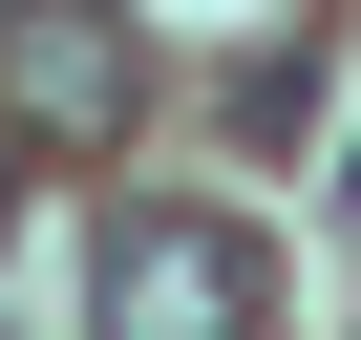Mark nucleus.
Returning a JSON list of instances; mask_svg holds the SVG:
<instances>
[{
    "instance_id": "f257e3e1",
    "label": "nucleus",
    "mask_w": 361,
    "mask_h": 340,
    "mask_svg": "<svg viewBox=\"0 0 361 340\" xmlns=\"http://www.w3.org/2000/svg\"><path fill=\"white\" fill-rule=\"evenodd\" d=\"M85 319H106V340H255V319H276V255H255V213L149 192V213H106V277H85Z\"/></svg>"
},
{
    "instance_id": "f03ea898",
    "label": "nucleus",
    "mask_w": 361,
    "mask_h": 340,
    "mask_svg": "<svg viewBox=\"0 0 361 340\" xmlns=\"http://www.w3.org/2000/svg\"><path fill=\"white\" fill-rule=\"evenodd\" d=\"M149 107V43L106 0H0V149H128Z\"/></svg>"
},
{
    "instance_id": "7ed1b4c3",
    "label": "nucleus",
    "mask_w": 361,
    "mask_h": 340,
    "mask_svg": "<svg viewBox=\"0 0 361 340\" xmlns=\"http://www.w3.org/2000/svg\"><path fill=\"white\" fill-rule=\"evenodd\" d=\"M340 234H361V149H340Z\"/></svg>"
}]
</instances>
